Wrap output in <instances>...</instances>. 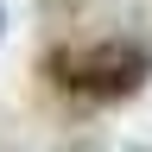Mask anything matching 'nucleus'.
<instances>
[{
  "mask_svg": "<svg viewBox=\"0 0 152 152\" xmlns=\"http://www.w3.org/2000/svg\"><path fill=\"white\" fill-rule=\"evenodd\" d=\"M146 70H152V51H140V45H95L89 57L70 64L64 83L83 95H133Z\"/></svg>",
  "mask_w": 152,
  "mask_h": 152,
  "instance_id": "1",
  "label": "nucleus"
}]
</instances>
